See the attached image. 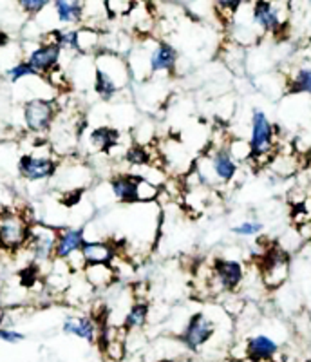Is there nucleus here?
I'll list each match as a JSON object with an SVG mask.
<instances>
[{
  "label": "nucleus",
  "mask_w": 311,
  "mask_h": 362,
  "mask_svg": "<svg viewBox=\"0 0 311 362\" xmlns=\"http://www.w3.org/2000/svg\"><path fill=\"white\" fill-rule=\"evenodd\" d=\"M100 325L95 317L89 315H71L61 322V332L66 335L82 339V341L95 344L100 337Z\"/></svg>",
  "instance_id": "14"
},
{
  "label": "nucleus",
  "mask_w": 311,
  "mask_h": 362,
  "mask_svg": "<svg viewBox=\"0 0 311 362\" xmlns=\"http://www.w3.org/2000/svg\"><path fill=\"white\" fill-rule=\"evenodd\" d=\"M58 241V228L51 226L47 223L33 221L31 225V234H29L28 250L31 254V259L35 263H53L54 250H57Z\"/></svg>",
  "instance_id": "8"
},
{
  "label": "nucleus",
  "mask_w": 311,
  "mask_h": 362,
  "mask_svg": "<svg viewBox=\"0 0 311 362\" xmlns=\"http://www.w3.org/2000/svg\"><path fill=\"white\" fill-rule=\"evenodd\" d=\"M24 339H25V335L22 334V332L0 326V341L2 342H8V344H18V342H22Z\"/></svg>",
  "instance_id": "32"
},
{
  "label": "nucleus",
  "mask_w": 311,
  "mask_h": 362,
  "mask_svg": "<svg viewBox=\"0 0 311 362\" xmlns=\"http://www.w3.org/2000/svg\"><path fill=\"white\" fill-rule=\"evenodd\" d=\"M278 354V342L266 334L252 335L245 344V357L250 362H274Z\"/></svg>",
  "instance_id": "12"
},
{
  "label": "nucleus",
  "mask_w": 311,
  "mask_h": 362,
  "mask_svg": "<svg viewBox=\"0 0 311 362\" xmlns=\"http://www.w3.org/2000/svg\"><path fill=\"white\" fill-rule=\"evenodd\" d=\"M53 11L58 24L80 25L83 24V0H53Z\"/></svg>",
  "instance_id": "17"
},
{
  "label": "nucleus",
  "mask_w": 311,
  "mask_h": 362,
  "mask_svg": "<svg viewBox=\"0 0 311 362\" xmlns=\"http://www.w3.org/2000/svg\"><path fill=\"white\" fill-rule=\"evenodd\" d=\"M136 187H138V174H115L109 180L111 196L118 203H123V205H134V203H138V199H136Z\"/></svg>",
  "instance_id": "15"
},
{
  "label": "nucleus",
  "mask_w": 311,
  "mask_h": 362,
  "mask_svg": "<svg viewBox=\"0 0 311 362\" xmlns=\"http://www.w3.org/2000/svg\"><path fill=\"white\" fill-rule=\"evenodd\" d=\"M139 0H105L111 17H127Z\"/></svg>",
  "instance_id": "29"
},
{
  "label": "nucleus",
  "mask_w": 311,
  "mask_h": 362,
  "mask_svg": "<svg viewBox=\"0 0 311 362\" xmlns=\"http://www.w3.org/2000/svg\"><path fill=\"white\" fill-rule=\"evenodd\" d=\"M161 196V187L138 176V187H136V199L138 203H152Z\"/></svg>",
  "instance_id": "24"
},
{
  "label": "nucleus",
  "mask_w": 311,
  "mask_h": 362,
  "mask_svg": "<svg viewBox=\"0 0 311 362\" xmlns=\"http://www.w3.org/2000/svg\"><path fill=\"white\" fill-rule=\"evenodd\" d=\"M261 283L268 290L281 288L290 277V255L283 248H270L261 259Z\"/></svg>",
  "instance_id": "9"
},
{
  "label": "nucleus",
  "mask_w": 311,
  "mask_h": 362,
  "mask_svg": "<svg viewBox=\"0 0 311 362\" xmlns=\"http://www.w3.org/2000/svg\"><path fill=\"white\" fill-rule=\"evenodd\" d=\"M2 292H4V283H2V279H0V296H2Z\"/></svg>",
  "instance_id": "34"
},
{
  "label": "nucleus",
  "mask_w": 311,
  "mask_h": 362,
  "mask_svg": "<svg viewBox=\"0 0 311 362\" xmlns=\"http://www.w3.org/2000/svg\"><path fill=\"white\" fill-rule=\"evenodd\" d=\"M4 74H6V78H8L11 83H20L28 78H33V76H40V74L31 67V64H29L25 58L24 60H18V62L13 64L9 69H6Z\"/></svg>",
  "instance_id": "23"
},
{
  "label": "nucleus",
  "mask_w": 311,
  "mask_h": 362,
  "mask_svg": "<svg viewBox=\"0 0 311 362\" xmlns=\"http://www.w3.org/2000/svg\"><path fill=\"white\" fill-rule=\"evenodd\" d=\"M252 24L261 35H278L286 28V15L278 0H250Z\"/></svg>",
  "instance_id": "6"
},
{
  "label": "nucleus",
  "mask_w": 311,
  "mask_h": 362,
  "mask_svg": "<svg viewBox=\"0 0 311 362\" xmlns=\"http://www.w3.org/2000/svg\"><path fill=\"white\" fill-rule=\"evenodd\" d=\"M86 230L82 226H64L58 228L57 250H54V259L67 261L71 255L78 254L86 243Z\"/></svg>",
  "instance_id": "13"
},
{
  "label": "nucleus",
  "mask_w": 311,
  "mask_h": 362,
  "mask_svg": "<svg viewBox=\"0 0 311 362\" xmlns=\"http://www.w3.org/2000/svg\"><path fill=\"white\" fill-rule=\"evenodd\" d=\"M226 148H228L230 156L237 161V163H242V161L252 160L250 141L242 140V138H233V140H228V144H226Z\"/></svg>",
  "instance_id": "27"
},
{
  "label": "nucleus",
  "mask_w": 311,
  "mask_h": 362,
  "mask_svg": "<svg viewBox=\"0 0 311 362\" xmlns=\"http://www.w3.org/2000/svg\"><path fill=\"white\" fill-rule=\"evenodd\" d=\"M148 315H151V306L147 300H134L131 308L127 310L125 317H123V328L127 332H136L141 329L148 322Z\"/></svg>",
  "instance_id": "20"
},
{
  "label": "nucleus",
  "mask_w": 311,
  "mask_h": 362,
  "mask_svg": "<svg viewBox=\"0 0 311 362\" xmlns=\"http://www.w3.org/2000/svg\"><path fill=\"white\" fill-rule=\"evenodd\" d=\"M270 167L275 173V176L286 177L297 170V160L291 154H278V156L271 158Z\"/></svg>",
  "instance_id": "25"
},
{
  "label": "nucleus",
  "mask_w": 311,
  "mask_h": 362,
  "mask_svg": "<svg viewBox=\"0 0 311 362\" xmlns=\"http://www.w3.org/2000/svg\"><path fill=\"white\" fill-rule=\"evenodd\" d=\"M288 90L295 93V95H307L311 96V66L299 67L291 74L290 83H288Z\"/></svg>",
  "instance_id": "21"
},
{
  "label": "nucleus",
  "mask_w": 311,
  "mask_h": 362,
  "mask_svg": "<svg viewBox=\"0 0 311 362\" xmlns=\"http://www.w3.org/2000/svg\"><path fill=\"white\" fill-rule=\"evenodd\" d=\"M31 225L22 212L15 209H0V250L20 252L28 247Z\"/></svg>",
  "instance_id": "2"
},
{
  "label": "nucleus",
  "mask_w": 311,
  "mask_h": 362,
  "mask_svg": "<svg viewBox=\"0 0 311 362\" xmlns=\"http://www.w3.org/2000/svg\"><path fill=\"white\" fill-rule=\"evenodd\" d=\"M248 0H212L213 11L223 18V21L232 22V18L235 17V13L246 4Z\"/></svg>",
  "instance_id": "26"
},
{
  "label": "nucleus",
  "mask_w": 311,
  "mask_h": 362,
  "mask_svg": "<svg viewBox=\"0 0 311 362\" xmlns=\"http://www.w3.org/2000/svg\"><path fill=\"white\" fill-rule=\"evenodd\" d=\"M177 51L165 40H154L151 51V78L160 74H174L177 67Z\"/></svg>",
  "instance_id": "11"
},
{
  "label": "nucleus",
  "mask_w": 311,
  "mask_h": 362,
  "mask_svg": "<svg viewBox=\"0 0 311 362\" xmlns=\"http://www.w3.org/2000/svg\"><path fill=\"white\" fill-rule=\"evenodd\" d=\"M64 49L57 42L49 40H40V44H37L33 49L29 51L25 60L31 64L35 71H37L40 76H47L49 73H53L57 67H60V58Z\"/></svg>",
  "instance_id": "10"
},
{
  "label": "nucleus",
  "mask_w": 311,
  "mask_h": 362,
  "mask_svg": "<svg viewBox=\"0 0 311 362\" xmlns=\"http://www.w3.org/2000/svg\"><path fill=\"white\" fill-rule=\"evenodd\" d=\"M60 160L51 144H42L28 154H22L17 161L18 174L28 183H45L57 176Z\"/></svg>",
  "instance_id": "1"
},
{
  "label": "nucleus",
  "mask_w": 311,
  "mask_h": 362,
  "mask_svg": "<svg viewBox=\"0 0 311 362\" xmlns=\"http://www.w3.org/2000/svg\"><path fill=\"white\" fill-rule=\"evenodd\" d=\"M122 134L115 127H96L89 132V145L96 153H112L119 147Z\"/></svg>",
  "instance_id": "18"
},
{
  "label": "nucleus",
  "mask_w": 311,
  "mask_h": 362,
  "mask_svg": "<svg viewBox=\"0 0 311 362\" xmlns=\"http://www.w3.org/2000/svg\"><path fill=\"white\" fill-rule=\"evenodd\" d=\"M58 118L57 100L53 98H33L22 105V122L25 131L31 134H47L53 129Z\"/></svg>",
  "instance_id": "4"
},
{
  "label": "nucleus",
  "mask_w": 311,
  "mask_h": 362,
  "mask_svg": "<svg viewBox=\"0 0 311 362\" xmlns=\"http://www.w3.org/2000/svg\"><path fill=\"white\" fill-rule=\"evenodd\" d=\"M125 161H127L131 167H145V165L152 163V154L148 151L147 145H139V144H132L131 147L125 148V154H123Z\"/></svg>",
  "instance_id": "22"
},
{
  "label": "nucleus",
  "mask_w": 311,
  "mask_h": 362,
  "mask_svg": "<svg viewBox=\"0 0 311 362\" xmlns=\"http://www.w3.org/2000/svg\"><path fill=\"white\" fill-rule=\"evenodd\" d=\"M246 268L241 261L217 257L212 264L209 286L219 293H233L245 283Z\"/></svg>",
  "instance_id": "7"
},
{
  "label": "nucleus",
  "mask_w": 311,
  "mask_h": 362,
  "mask_svg": "<svg viewBox=\"0 0 311 362\" xmlns=\"http://www.w3.org/2000/svg\"><path fill=\"white\" fill-rule=\"evenodd\" d=\"M86 264H111L116 259V247L109 241H86L82 247Z\"/></svg>",
  "instance_id": "16"
},
{
  "label": "nucleus",
  "mask_w": 311,
  "mask_h": 362,
  "mask_svg": "<svg viewBox=\"0 0 311 362\" xmlns=\"http://www.w3.org/2000/svg\"><path fill=\"white\" fill-rule=\"evenodd\" d=\"M262 230V223L257 221V219H246V221H241L239 225L232 226V232L235 235H241V238H254V235L261 234Z\"/></svg>",
  "instance_id": "31"
},
{
  "label": "nucleus",
  "mask_w": 311,
  "mask_h": 362,
  "mask_svg": "<svg viewBox=\"0 0 311 362\" xmlns=\"http://www.w3.org/2000/svg\"><path fill=\"white\" fill-rule=\"evenodd\" d=\"M4 319H6V308L2 305H0V326H2Z\"/></svg>",
  "instance_id": "33"
},
{
  "label": "nucleus",
  "mask_w": 311,
  "mask_h": 362,
  "mask_svg": "<svg viewBox=\"0 0 311 362\" xmlns=\"http://www.w3.org/2000/svg\"><path fill=\"white\" fill-rule=\"evenodd\" d=\"M82 274L83 277H86L87 283H89L95 290L109 288V286L118 279L112 264H87V267L83 268Z\"/></svg>",
  "instance_id": "19"
},
{
  "label": "nucleus",
  "mask_w": 311,
  "mask_h": 362,
  "mask_svg": "<svg viewBox=\"0 0 311 362\" xmlns=\"http://www.w3.org/2000/svg\"><path fill=\"white\" fill-rule=\"evenodd\" d=\"M217 334V322L213 317H210L206 312H196L190 317L183 332L180 335V342L184 350L199 351L203 346L209 344Z\"/></svg>",
  "instance_id": "5"
},
{
  "label": "nucleus",
  "mask_w": 311,
  "mask_h": 362,
  "mask_svg": "<svg viewBox=\"0 0 311 362\" xmlns=\"http://www.w3.org/2000/svg\"><path fill=\"white\" fill-rule=\"evenodd\" d=\"M18 8L29 15V17H38L40 13H44L45 9L53 4V0H17Z\"/></svg>",
  "instance_id": "30"
},
{
  "label": "nucleus",
  "mask_w": 311,
  "mask_h": 362,
  "mask_svg": "<svg viewBox=\"0 0 311 362\" xmlns=\"http://www.w3.org/2000/svg\"><path fill=\"white\" fill-rule=\"evenodd\" d=\"M225 62L232 71H237V66H245V47L235 42H228L225 47Z\"/></svg>",
  "instance_id": "28"
},
{
  "label": "nucleus",
  "mask_w": 311,
  "mask_h": 362,
  "mask_svg": "<svg viewBox=\"0 0 311 362\" xmlns=\"http://www.w3.org/2000/svg\"><path fill=\"white\" fill-rule=\"evenodd\" d=\"M250 147L252 160L270 163L275 156V144H277V131L268 115L261 109L252 111L250 119Z\"/></svg>",
  "instance_id": "3"
}]
</instances>
